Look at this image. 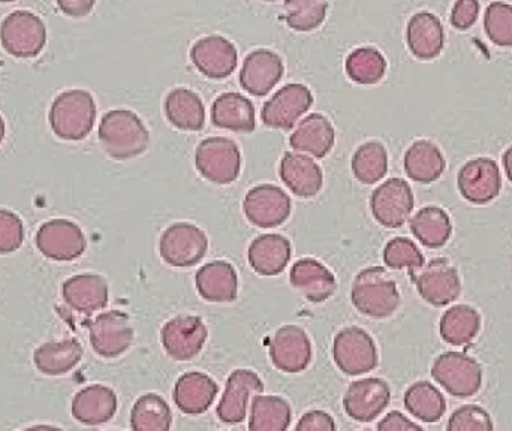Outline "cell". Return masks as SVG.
<instances>
[{
    "instance_id": "f1b7e54d",
    "label": "cell",
    "mask_w": 512,
    "mask_h": 431,
    "mask_svg": "<svg viewBox=\"0 0 512 431\" xmlns=\"http://www.w3.org/2000/svg\"><path fill=\"white\" fill-rule=\"evenodd\" d=\"M291 255V243L280 234L259 235L252 241L248 252L252 270L259 276L268 277L283 273Z\"/></svg>"
},
{
    "instance_id": "f546056e",
    "label": "cell",
    "mask_w": 512,
    "mask_h": 431,
    "mask_svg": "<svg viewBox=\"0 0 512 431\" xmlns=\"http://www.w3.org/2000/svg\"><path fill=\"white\" fill-rule=\"evenodd\" d=\"M334 141L336 134L330 120L316 113L301 120L289 138L292 149L316 159L325 158L333 150Z\"/></svg>"
},
{
    "instance_id": "ffe728a7",
    "label": "cell",
    "mask_w": 512,
    "mask_h": 431,
    "mask_svg": "<svg viewBox=\"0 0 512 431\" xmlns=\"http://www.w3.org/2000/svg\"><path fill=\"white\" fill-rule=\"evenodd\" d=\"M264 391V382L252 370H236L225 385V393L218 406V417L222 423H243L252 397Z\"/></svg>"
},
{
    "instance_id": "7c38bea8",
    "label": "cell",
    "mask_w": 512,
    "mask_h": 431,
    "mask_svg": "<svg viewBox=\"0 0 512 431\" xmlns=\"http://www.w3.org/2000/svg\"><path fill=\"white\" fill-rule=\"evenodd\" d=\"M209 331L198 316L182 315L170 319L162 327L161 340L168 357L176 361H191L203 351Z\"/></svg>"
},
{
    "instance_id": "bcb514c9",
    "label": "cell",
    "mask_w": 512,
    "mask_h": 431,
    "mask_svg": "<svg viewBox=\"0 0 512 431\" xmlns=\"http://www.w3.org/2000/svg\"><path fill=\"white\" fill-rule=\"evenodd\" d=\"M24 240V226L20 217L0 209V255L17 252Z\"/></svg>"
},
{
    "instance_id": "5bb4252c",
    "label": "cell",
    "mask_w": 512,
    "mask_h": 431,
    "mask_svg": "<svg viewBox=\"0 0 512 431\" xmlns=\"http://www.w3.org/2000/svg\"><path fill=\"white\" fill-rule=\"evenodd\" d=\"M370 209L373 217L385 228H400L414 210L411 186L406 180H387L370 197Z\"/></svg>"
},
{
    "instance_id": "681fc988",
    "label": "cell",
    "mask_w": 512,
    "mask_h": 431,
    "mask_svg": "<svg viewBox=\"0 0 512 431\" xmlns=\"http://www.w3.org/2000/svg\"><path fill=\"white\" fill-rule=\"evenodd\" d=\"M378 430L381 431H409V430H421V426L415 424L414 421L406 418L402 412H390L381 423L378 424Z\"/></svg>"
},
{
    "instance_id": "7a4b0ae2",
    "label": "cell",
    "mask_w": 512,
    "mask_h": 431,
    "mask_svg": "<svg viewBox=\"0 0 512 431\" xmlns=\"http://www.w3.org/2000/svg\"><path fill=\"white\" fill-rule=\"evenodd\" d=\"M351 300L355 309L373 319H385L394 315L400 306L397 283L382 267L361 270L352 283Z\"/></svg>"
},
{
    "instance_id": "7dc6e473",
    "label": "cell",
    "mask_w": 512,
    "mask_h": 431,
    "mask_svg": "<svg viewBox=\"0 0 512 431\" xmlns=\"http://www.w3.org/2000/svg\"><path fill=\"white\" fill-rule=\"evenodd\" d=\"M478 15H480L478 0H457L451 14V24L456 29L468 30L477 23Z\"/></svg>"
},
{
    "instance_id": "d6a6232c",
    "label": "cell",
    "mask_w": 512,
    "mask_h": 431,
    "mask_svg": "<svg viewBox=\"0 0 512 431\" xmlns=\"http://www.w3.org/2000/svg\"><path fill=\"white\" fill-rule=\"evenodd\" d=\"M83 358V348L77 339L44 343L33 354L36 369L47 376H62L74 370Z\"/></svg>"
},
{
    "instance_id": "9a60e30c",
    "label": "cell",
    "mask_w": 512,
    "mask_h": 431,
    "mask_svg": "<svg viewBox=\"0 0 512 431\" xmlns=\"http://www.w3.org/2000/svg\"><path fill=\"white\" fill-rule=\"evenodd\" d=\"M457 185L468 203L484 206L501 194V170L493 159H474L463 165L457 177Z\"/></svg>"
},
{
    "instance_id": "3957f363",
    "label": "cell",
    "mask_w": 512,
    "mask_h": 431,
    "mask_svg": "<svg viewBox=\"0 0 512 431\" xmlns=\"http://www.w3.org/2000/svg\"><path fill=\"white\" fill-rule=\"evenodd\" d=\"M95 119V99L86 90H66L50 108L51 129L66 141L84 140L92 132Z\"/></svg>"
},
{
    "instance_id": "d4e9b609",
    "label": "cell",
    "mask_w": 512,
    "mask_h": 431,
    "mask_svg": "<svg viewBox=\"0 0 512 431\" xmlns=\"http://www.w3.org/2000/svg\"><path fill=\"white\" fill-rule=\"evenodd\" d=\"M218 391V384L209 375L189 372L177 379L173 399L183 414L201 415L209 411L218 396Z\"/></svg>"
},
{
    "instance_id": "4dcf8cb0",
    "label": "cell",
    "mask_w": 512,
    "mask_h": 431,
    "mask_svg": "<svg viewBox=\"0 0 512 431\" xmlns=\"http://www.w3.org/2000/svg\"><path fill=\"white\" fill-rule=\"evenodd\" d=\"M212 122L216 128L251 134L256 128L254 104L240 93H222L213 102Z\"/></svg>"
},
{
    "instance_id": "603a6c76",
    "label": "cell",
    "mask_w": 512,
    "mask_h": 431,
    "mask_svg": "<svg viewBox=\"0 0 512 431\" xmlns=\"http://www.w3.org/2000/svg\"><path fill=\"white\" fill-rule=\"evenodd\" d=\"M63 300L75 312L93 315L108 304V283L95 273L77 274L63 283Z\"/></svg>"
},
{
    "instance_id": "2e32d148",
    "label": "cell",
    "mask_w": 512,
    "mask_h": 431,
    "mask_svg": "<svg viewBox=\"0 0 512 431\" xmlns=\"http://www.w3.org/2000/svg\"><path fill=\"white\" fill-rule=\"evenodd\" d=\"M391 402L390 385L379 378L352 382L343 397L346 415L358 423H372Z\"/></svg>"
},
{
    "instance_id": "d6986e66",
    "label": "cell",
    "mask_w": 512,
    "mask_h": 431,
    "mask_svg": "<svg viewBox=\"0 0 512 431\" xmlns=\"http://www.w3.org/2000/svg\"><path fill=\"white\" fill-rule=\"evenodd\" d=\"M191 60L204 77L222 80L236 71L239 54L233 42L224 36L213 35L195 42Z\"/></svg>"
},
{
    "instance_id": "11a10c76",
    "label": "cell",
    "mask_w": 512,
    "mask_h": 431,
    "mask_svg": "<svg viewBox=\"0 0 512 431\" xmlns=\"http://www.w3.org/2000/svg\"><path fill=\"white\" fill-rule=\"evenodd\" d=\"M265 2H276V0H265Z\"/></svg>"
},
{
    "instance_id": "4fadbf2b",
    "label": "cell",
    "mask_w": 512,
    "mask_h": 431,
    "mask_svg": "<svg viewBox=\"0 0 512 431\" xmlns=\"http://www.w3.org/2000/svg\"><path fill=\"white\" fill-rule=\"evenodd\" d=\"M312 104V92L304 84H286L265 102L261 111L262 123L267 128L291 131Z\"/></svg>"
},
{
    "instance_id": "db71d44e",
    "label": "cell",
    "mask_w": 512,
    "mask_h": 431,
    "mask_svg": "<svg viewBox=\"0 0 512 431\" xmlns=\"http://www.w3.org/2000/svg\"><path fill=\"white\" fill-rule=\"evenodd\" d=\"M9 2H14V0H0V3H9Z\"/></svg>"
},
{
    "instance_id": "8d00e7d4",
    "label": "cell",
    "mask_w": 512,
    "mask_h": 431,
    "mask_svg": "<svg viewBox=\"0 0 512 431\" xmlns=\"http://www.w3.org/2000/svg\"><path fill=\"white\" fill-rule=\"evenodd\" d=\"M405 408L423 423H438L447 411V402L441 391L430 382H415L405 393Z\"/></svg>"
},
{
    "instance_id": "8992f818",
    "label": "cell",
    "mask_w": 512,
    "mask_h": 431,
    "mask_svg": "<svg viewBox=\"0 0 512 431\" xmlns=\"http://www.w3.org/2000/svg\"><path fill=\"white\" fill-rule=\"evenodd\" d=\"M0 42L11 56L32 59L44 50L47 29L38 15L29 11H15L0 26Z\"/></svg>"
},
{
    "instance_id": "836d02e7",
    "label": "cell",
    "mask_w": 512,
    "mask_h": 431,
    "mask_svg": "<svg viewBox=\"0 0 512 431\" xmlns=\"http://www.w3.org/2000/svg\"><path fill=\"white\" fill-rule=\"evenodd\" d=\"M405 171L409 179L417 183L436 182L445 171V158L441 149L432 141H415L405 155Z\"/></svg>"
},
{
    "instance_id": "ee69618b",
    "label": "cell",
    "mask_w": 512,
    "mask_h": 431,
    "mask_svg": "<svg viewBox=\"0 0 512 431\" xmlns=\"http://www.w3.org/2000/svg\"><path fill=\"white\" fill-rule=\"evenodd\" d=\"M384 262L393 270H402V268L415 270L426 264L417 244L406 237H396L388 241L384 249Z\"/></svg>"
},
{
    "instance_id": "52a82bcc",
    "label": "cell",
    "mask_w": 512,
    "mask_h": 431,
    "mask_svg": "<svg viewBox=\"0 0 512 431\" xmlns=\"http://www.w3.org/2000/svg\"><path fill=\"white\" fill-rule=\"evenodd\" d=\"M412 282L424 301L444 307L459 298L462 282L456 267L447 258H435L423 267L409 270Z\"/></svg>"
},
{
    "instance_id": "44dd1931",
    "label": "cell",
    "mask_w": 512,
    "mask_h": 431,
    "mask_svg": "<svg viewBox=\"0 0 512 431\" xmlns=\"http://www.w3.org/2000/svg\"><path fill=\"white\" fill-rule=\"evenodd\" d=\"M282 77L283 62L279 54L261 48L246 57L240 72V84L246 92L261 98L268 95Z\"/></svg>"
},
{
    "instance_id": "e575fe53",
    "label": "cell",
    "mask_w": 512,
    "mask_h": 431,
    "mask_svg": "<svg viewBox=\"0 0 512 431\" xmlns=\"http://www.w3.org/2000/svg\"><path fill=\"white\" fill-rule=\"evenodd\" d=\"M439 330H441L442 339L448 345H469L480 333V313L468 304L451 307L442 316Z\"/></svg>"
},
{
    "instance_id": "1f68e13d",
    "label": "cell",
    "mask_w": 512,
    "mask_h": 431,
    "mask_svg": "<svg viewBox=\"0 0 512 431\" xmlns=\"http://www.w3.org/2000/svg\"><path fill=\"white\" fill-rule=\"evenodd\" d=\"M165 116L180 131L198 132L206 126V107L197 93L174 89L165 98Z\"/></svg>"
},
{
    "instance_id": "f5cc1de1",
    "label": "cell",
    "mask_w": 512,
    "mask_h": 431,
    "mask_svg": "<svg viewBox=\"0 0 512 431\" xmlns=\"http://www.w3.org/2000/svg\"><path fill=\"white\" fill-rule=\"evenodd\" d=\"M3 138H5V122H3L2 116H0V144H2Z\"/></svg>"
},
{
    "instance_id": "30bf717a",
    "label": "cell",
    "mask_w": 512,
    "mask_h": 431,
    "mask_svg": "<svg viewBox=\"0 0 512 431\" xmlns=\"http://www.w3.org/2000/svg\"><path fill=\"white\" fill-rule=\"evenodd\" d=\"M86 246L83 231L71 220H48L36 232V247L53 261H74L83 255Z\"/></svg>"
},
{
    "instance_id": "8fae6325",
    "label": "cell",
    "mask_w": 512,
    "mask_h": 431,
    "mask_svg": "<svg viewBox=\"0 0 512 431\" xmlns=\"http://www.w3.org/2000/svg\"><path fill=\"white\" fill-rule=\"evenodd\" d=\"M90 345L99 357L113 360L131 348L134 328L129 316L119 310L101 313L89 322Z\"/></svg>"
},
{
    "instance_id": "c3c4849f",
    "label": "cell",
    "mask_w": 512,
    "mask_h": 431,
    "mask_svg": "<svg viewBox=\"0 0 512 431\" xmlns=\"http://www.w3.org/2000/svg\"><path fill=\"white\" fill-rule=\"evenodd\" d=\"M297 431H334L336 430V423L333 417L324 411H310L301 417L295 426Z\"/></svg>"
},
{
    "instance_id": "e0dca14e",
    "label": "cell",
    "mask_w": 512,
    "mask_h": 431,
    "mask_svg": "<svg viewBox=\"0 0 512 431\" xmlns=\"http://www.w3.org/2000/svg\"><path fill=\"white\" fill-rule=\"evenodd\" d=\"M270 358L283 373H301L312 361V343L303 328L285 325L270 340Z\"/></svg>"
},
{
    "instance_id": "b9f144b4",
    "label": "cell",
    "mask_w": 512,
    "mask_h": 431,
    "mask_svg": "<svg viewBox=\"0 0 512 431\" xmlns=\"http://www.w3.org/2000/svg\"><path fill=\"white\" fill-rule=\"evenodd\" d=\"M283 11V18L291 29L310 32L324 23L328 0H285Z\"/></svg>"
},
{
    "instance_id": "7402d4cb",
    "label": "cell",
    "mask_w": 512,
    "mask_h": 431,
    "mask_svg": "<svg viewBox=\"0 0 512 431\" xmlns=\"http://www.w3.org/2000/svg\"><path fill=\"white\" fill-rule=\"evenodd\" d=\"M289 282L310 303H324L336 291L334 274L312 258L298 259L292 265Z\"/></svg>"
},
{
    "instance_id": "4316f807",
    "label": "cell",
    "mask_w": 512,
    "mask_h": 431,
    "mask_svg": "<svg viewBox=\"0 0 512 431\" xmlns=\"http://www.w3.org/2000/svg\"><path fill=\"white\" fill-rule=\"evenodd\" d=\"M195 285L201 297L210 303H231L239 294L236 268L227 261H213L201 267Z\"/></svg>"
},
{
    "instance_id": "ba28073f",
    "label": "cell",
    "mask_w": 512,
    "mask_h": 431,
    "mask_svg": "<svg viewBox=\"0 0 512 431\" xmlns=\"http://www.w3.org/2000/svg\"><path fill=\"white\" fill-rule=\"evenodd\" d=\"M209 250L206 232L192 223H173L165 229L159 241L162 259L171 267H194L203 261Z\"/></svg>"
},
{
    "instance_id": "f907efd6",
    "label": "cell",
    "mask_w": 512,
    "mask_h": 431,
    "mask_svg": "<svg viewBox=\"0 0 512 431\" xmlns=\"http://www.w3.org/2000/svg\"><path fill=\"white\" fill-rule=\"evenodd\" d=\"M96 0H57L60 11L69 17H86L92 12Z\"/></svg>"
},
{
    "instance_id": "6da1fadb",
    "label": "cell",
    "mask_w": 512,
    "mask_h": 431,
    "mask_svg": "<svg viewBox=\"0 0 512 431\" xmlns=\"http://www.w3.org/2000/svg\"><path fill=\"white\" fill-rule=\"evenodd\" d=\"M99 143L110 158L126 161L146 152L150 132L134 111L113 110L102 117Z\"/></svg>"
},
{
    "instance_id": "ac0fdd59",
    "label": "cell",
    "mask_w": 512,
    "mask_h": 431,
    "mask_svg": "<svg viewBox=\"0 0 512 431\" xmlns=\"http://www.w3.org/2000/svg\"><path fill=\"white\" fill-rule=\"evenodd\" d=\"M243 212L258 228H276L291 216V198L277 186L259 185L246 195Z\"/></svg>"
},
{
    "instance_id": "ab89813d",
    "label": "cell",
    "mask_w": 512,
    "mask_h": 431,
    "mask_svg": "<svg viewBox=\"0 0 512 431\" xmlns=\"http://www.w3.org/2000/svg\"><path fill=\"white\" fill-rule=\"evenodd\" d=\"M351 167L358 182L363 185H375L387 176V149L379 141L363 144L352 156Z\"/></svg>"
},
{
    "instance_id": "83f0119b",
    "label": "cell",
    "mask_w": 512,
    "mask_h": 431,
    "mask_svg": "<svg viewBox=\"0 0 512 431\" xmlns=\"http://www.w3.org/2000/svg\"><path fill=\"white\" fill-rule=\"evenodd\" d=\"M409 50L420 60H433L442 53L445 44L444 27L432 12L412 15L406 29Z\"/></svg>"
},
{
    "instance_id": "277c9868",
    "label": "cell",
    "mask_w": 512,
    "mask_h": 431,
    "mask_svg": "<svg viewBox=\"0 0 512 431\" xmlns=\"http://www.w3.org/2000/svg\"><path fill=\"white\" fill-rule=\"evenodd\" d=\"M195 167L209 182L231 185L239 179L242 171V153L230 138H206L195 152Z\"/></svg>"
},
{
    "instance_id": "5b68a950",
    "label": "cell",
    "mask_w": 512,
    "mask_h": 431,
    "mask_svg": "<svg viewBox=\"0 0 512 431\" xmlns=\"http://www.w3.org/2000/svg\"><path fill=\"white\" fill-rule=\"evenodd\" d=\"M432 376L451 396L459 399L475 396L483 384L480 363L463 352H445L436 358Z\"/></svg>"
},
{
    "instance_id": "f35d334b",
    "label": "cell",
    "mask_w": 512,
    "mask_h": 431,
    "mask_svg": "<svg viewBox=\"0 0 512 431\" xmlns=\"http://www.w3.org/2000/svg\"><path fill=\"white\" fill-rule=\"evenodd\" d=\"M173 424L170 405L158 394H144L131 412V427L135 431H168Z\"/></svg>"
},
{
    "instance_id": "f6af8a7d",
    "label": "cell",
    "mask_w": 512,
    "mask_h": 431,
    "mask_svg": "<svg viewBox=\"0 0 512 431\" xmlns=\"http://www.w3.org/2000/svg\"><path fill=\"white\" fill-rule=\"evenodd\" d=\"M450 431H489L493 430V421L486 409L477 405H466L457 409L448 421Z\"/></svg>"
},
{
    "instance_id": "7bdbcfd3",
    "label": "cell",
    "mask_w": 512,
    "mask_h": 431,
    "mask_svg": "<svg viewBox=\"0 0 512 431\" xmlns=\"http://www.w3.org/2000/svg\"><path fill=\"white\" fill-rule=\"evenodd\" d=\"M484 29L490 41L499 47H512V5L490 3L484 14Z\"/></svg>"
},
{
    "instance_id": "cb8c5ba5",
    "label": "cell",
    "mask_w": 512,
    "mask_h": 431,
    "mask_svg": "<svg viewBox=\"0 0 512 431\" xmlns=\"http://www.w3.org/2000/svg\"><path fill=\"white\" fill-rule=\"evenodd\" d=\"M279 174L286 188L300 198L316 197L324 183L319 165L300 153L286 152L280 161Z\"/></svg>"
},
{
    "instance_id": "60d3db41",
    "label": "cell",
    "mask_w": 512,
    "mask_h": 431,
    "mask_svg": "<svg viewBox=\"0 0 512 431\" xmlns=\"http://www.w3.org/2000/svg\"><path fill=\"white\" fill-rule=\"evenodd\" d=\"M346 74L354 83L370 86L379 83L387 72V60L373 47H361L349 54Z\"/></svg>"
},
{
    "instance_id": "484cf974",
    "label": "cell",
    "mask_w": 512,
    "mask_h": 431,
    "mask_svg": "<svg viewBox=\"0 0 512 431\" xmlns=\"http://www.w3.org/2000/svg\"><path fill=\"white\" fill-rule=\"evenodd\" d=\"M71 412L78 423L101 426L113 420L116 415V393L104 385H90L75 394Z\"/></svg>"
},
{
    "instance_id": "9c48e42d",
    "label": "cell",
    "mask_w": 512,
    "mask_h": 431,
    "mask_svg": "<svg viewBox=\"0 0 512 431\" xmlns=\"http://www.w3.org/2000/svg\"><path fill=\"white\" fill-rule=\"evenodd\" d=\"M334 363L349 376L364 375L378 367V349L372 336L360 327L343 328L333 343Z\"/></svg>"
},
{
    "instance_id": "d590c367",
    "label": "cell",
    "mask_w": 512,
    "mask_h": 431,
    "mask_svg": "<svg viewBox=\"0 0 512 431\" xmlns=\"http://www.w3.org/2000/svg\"><path fill=\"white\" fill-rule=\"evenodd\" d=\"M411 231L423 246L439 249L453 234L450 216L441 207H424L411 220Z\"/></svg>"
},
{
    "instance_id": "816d5d0a",
    "label": "cell",
    "mask_w": 512,
    "mask_h": 431,
    "mask_svg": "<svg viewBox=\"0 0 512 431\" xmlns=\"http://www.w3.org/2000/svg\"><path fill=\"white\" fill-rule=\"evenodd\" d=\"M504 168L505 173H507L508 179H510L512 182V146L510 147V149L507 150V152H505Z\"/></svg>"
},
{
    "instance_id": "74e56055",
    "label": "cell",
    "mask_w": 512,
    "mask_h": 431,
    "mask_svg": "<svg viewBox=\"0 0 512 431\" xmlns=\"http://www.w3.org/2000/svg\"><path fill=\"white\" fill-rule=\"evenodd\" d=\"M291 406L282 397L255 396L252 402L249 430L285 431L291 426Z\"/></svg>"
}]
</instances>
